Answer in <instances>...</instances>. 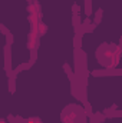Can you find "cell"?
I'll list each match as a JSON object with an SVG mask.
<instances>
[{
    "mask_svg": "<svg viewBox=\"0 0 122 123\" xmlns=\"http://www.w3.org/2000/svg\"><path fill=\"white\" fill-rule=\"evenodd\" d=\"M96 57L102 66L111 67L119 59V49L112 44H102L96 52Z\"/></svg>",
    "mask_w": 122,
    "mask_h": 123,
    "instance_id": "obj_1",
    "label": "cell"
},
{
    "mask_svg": "<svg viewBox=\"0 0 122 123\" xmlns=\"http://www.w3.org/2000/svg\"><path fill=\"white\" fill-rule=\"evenodd\" d=\"M62 123H88L85 110L79 105L68 106L62 113Z\"/></svg>",
    "mask_w": 122,
    "mask_h": 123,
    "instance_id": "obj_2",
    "label": "cell"
}]
</instances>
